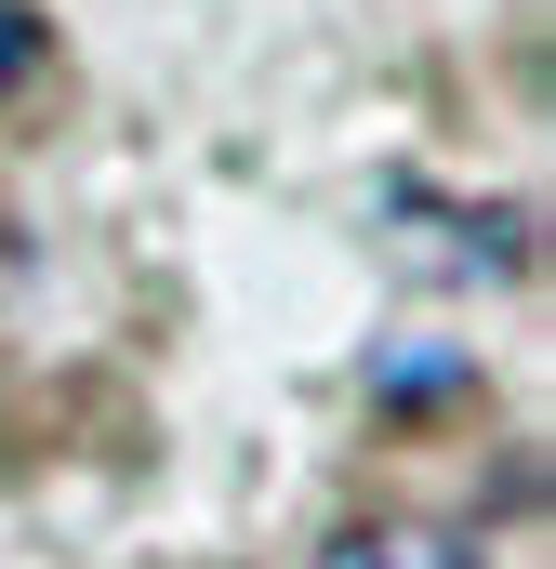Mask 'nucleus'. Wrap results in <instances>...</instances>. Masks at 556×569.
I'll return each mask as SVG.
<instances>
[{
    "mask_svg": "<svg viewBox=\"0 0 556 569\" xmlns=\"http://www.w3.org/2000/svg\"><path fill=\"white\" fill-rule=\"evenodd\" d=\"M385 226H398V252L437 266V279H517V266H530L517 212H450V199H424V186H385Z\"/></svg>",
    "mask_w": 556,
    "mask_h": 569,
    "instance_id": "1",
    "label": "nucleus"
},
{
    "mask_svg": "<svg viewBox=\"0 0 556 569\" xmlns=\"http://www.w3.org/2000/svg\"><path fill=\"white\" fill-rule=\"evenodd\" d=\"M318 569H490L477 530H450V517H358V530H331Z\"/></svg>",
    "mask_w": 556,
    "mask_h": 569,
    "instance_id": "2",
    "label": "nucleus"
},
{
    "mask_svg": "<svg viewBox=\"0 0 556 569\" xmlns=\"http://www.w3.org/2000/svg\"><path fill=\"white\" fill-rule=\"evenodd\" d=\"M464 385H477V371H464L450 345H385V358H371V398H385V411H411V398H464Z\"/></svg>",
    "mask_w": 556,
    "mask_h": 569,
    "instance_id": "3",
    "label": "nucleus"
},
{
    "mask_svg": "<svg viewBox=\"0 0 556 569\" xmlns=\"http://www.w3.org/2000/svg\"><path fill=\"white\" fill-rule=\"evenodd\" d=\"M27 67H40V13H27V0H0V93H13Z\"/></svg>",
    "mask_w": 556,
    "mask_h": 569,
    "instance_id": "4",
    "label": "nucleus"
},
{
    "mask_svg": "<svg viewBox=\"0 0 556 569\" xmlns=\"http://www.w3.org/2000/svg\"><path fill=\"white\" fill-rule=\"evenodd\" d=\"M0 266H13V226H0Z\"/></svg>",
    "mask_w": 556,
    "mask_h": 569,
    "instance_id": "5",
    "label": "nucleus"
}]
</instances>
